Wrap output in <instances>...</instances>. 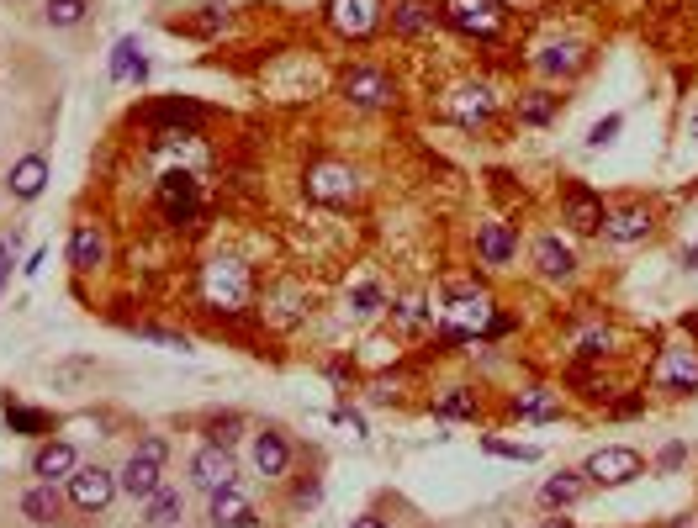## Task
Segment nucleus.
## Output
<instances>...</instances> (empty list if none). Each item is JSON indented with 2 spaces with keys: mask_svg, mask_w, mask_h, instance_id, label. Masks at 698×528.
<instances>
[{
  "mask_svg": "<svg viewBox=\"0 0 698 528\" xmlns=\"http://www.w3.org/2000/svg\"><path fill=\"white\" fill-rule=\"evenodd\" d=\"M43 185H48V159H43V154H27L22 164L11 169L6 191H11L16 201H32V196H43Z\"/></svg>",
  "mask_w": 698,
  "mask_h": 528,
  "instance_id": "nucleus-16",
  "label": "nucleus"
},
{
  "mask_svg": "<svg viewBox=\"0 0 698 528\" xmlns=\"http://www.w3.org/2000/svg\"><path fill=\"white\" fill-rule=\"evenodd\" d=\"M75 449L69 444H43L38 455H32V476L38 481H59V476H75Z\"/></svg>",
  "mask_w": 698,
  "mask_h": 528,
  "instance_id": "nucleus-18",
  "label": "nucleus"
},
{
  "mask_svg": "<svg viewBox=\"0 0 698 528\" xmlns=\"http://www.w3.org/2000/svg\"><path fill=\"white\" fill-rule=\"evenodd\" d=\"M476 249H482L487 264H513V254H519V238H513L508 222H482V228H476Z\"/></svg>",
  "mask_w": 698,
  "mask_h": 528,
  "instance_id": "nucleus-15",
  "label": "nucleus"
},
{
  "mask_svg": "<svg viewBox=\"0 0 698 528\" xmlns=\"http://www.w3.org/2000/svg\"><path fill=\"white\" fill-rule=\"evenodd\" d=\"M90 11V0H48V22L53 27H80Z\"/></svg>",
  "mask_w": 698,
  "mask_h": 528,
  "instance_id": "nucleus-27",
  "label": "nucleus"
},
{
  "mask_svg": "<svg viewBox=\"0 0 698 528\" xmlns=\"http://www.w3.org/2000/svg\"><path fill=\"white\" fill-rule=\"evenodd\" d=\"M133 53H138V43H133V37H122V43H117V53H112V80H133Z\"/></svg>",
  "mask_w": 698,
  "mask_h": 528,
  "instance_id": "nucleus-31",
  "label": "nucleus"
},
{
  "mask_svg": "<svg viewBox=\"0 0 698 528\" xmlns=\"http://www.w3.org/2000/svg\"><path fill=\"white\" fill-rule=\"evenodd\" d=\"M540 69L545 74H582L587 69V48L582 43H556L540 53Z\"/></svg>",
  "mask_w": 698,
  "mask_h": 528,
  "instance_id": "nucleus-20",
  "label": "nucleus"
},
{
  "mask_svg": "<svg viewBox=\"0 0 698 528\" xmlns=\"http://www.w3.org/2000/svg\"><path fill=\"white\" fill-rule=\"evenodd\" d=\"M11 428L38 433V428H48V418H43V412H32V407H11Z\"/></svg>",
  "mask_w": 698,
  "mask_h": 528,
  "instance_id": "nucleus-36",
  "label": "nucleus"
},
{
  "mask_svg": "<svg viewBox=\"0 0 698 528\" xmlns=\"http://www.w3.org/2000/svg\"><path fill=\"white\" fill-rule=\"evenodd\" d=\"M22 513L32 518V523H53L59 518V492H53V481H38L32 492L22 497Z\"/></svg>",
  "mask_w": 698,
  "mask_h": 528,
  "instance_id": "nucleus-25",
  "label": "nucleus"
},
{
  "mask_svg": "<svg viewBox=\"0 0 698 528\" xmlns=\"http://www.w3.org/2000/svg\"><path fill=\"white\" fill-rule=\"evenodd\" d=\"M112 497H117V476H112V470L85 465V470H75V476H69V502H75L80 513H106V507H112Z\"/></svg>",
  "mask_w": 698,
  "mask_h": 528,
  "instance_id": "nucleus-2",
  "label": "nucleus"
},
{
  "mask_svg": "<svg viewBox=\"0 0 698 528\" xmlns=\"http://www.w3.org/2000/svg\"><path fill=\"white\" fill-rule=\"evenodd\" d=\"M191 476H196L201 492H228V486H233V455H228V444H207V449H196Z\"/></svg>",
  "mask_w": 698,
  "mask_h": 528,
  "instance_id": "nucleus-8",
  "label": "nucleus"
},
{
  "mask_svg": "<svg viewBox=\"0 0 698 528\" xmlns=\"http://www.w3.org/2000/svg\"><path fill=\"white\" fill-rule=\"evenodd\" d=\"M661 391H698V349H667L656 365Z\"/></svg>",
  "mask_w": 698,
  "mask_h": 528,
  "instance_id": "nucleus-9",
  "label": "nucleus"
},
{
  "mask_svg": "<svg viewBox=\"0 0 698 528\" xmlns=\"http://www.w3.org/2000/svg\"><path fill=\"white\" fill-rule=\"evenodd\" d=\"M624 127V117H603L593 132H587V143H593V148H603V143H614V132Z\"/></svg>",
  "mask_w": 698,
  "mask_h": 528,
  "instance_id": "nucleus-37",
  "label": "nucleus"
},
{
  "mask_svg": "<svg viewBox=\"0 0 698 528\" xmlns=\"http://www.w3.org/2000/svg\"><path fill=\"white\" fill-rule=\"evenodd\" d=\"M487 455H503V460H535L540 449H529V444H503V439H487Z\"/></svg>",
  "mask_w": 698,
  "mask_h": 528,
  "instance_id": "nucleus-34",
  "label": "nucleus"
},
{
  "mask_svg": "<svg viewBox=\"0 0 698 528\" xmlns=\"http://www.w3.org/2000/svg\"><path fill=\"white\" fill-rule=\"evenodd\" d=\"M180 513H186V497H180L175 486H159V492L149 497V523L154 528H170Z\"/></svg>",
  "mask_w": 698,
  "mask_h": 528,
  "instance_id": "nucleus-26",
  "label": "nucleus"
},
{
  "mask_svg": "<svg viewBox=\"0 0 698 528\" xmlns=\"http://www.w3.org/2000/svg\"><path fill=\"white\" fill-rule=\"evenodd\" d=\"M217 22H223V11L207 6V16H201V22H191V32H217Z\"/></svg>",
  "mask_w": 698,
  "mask_h": 528,
  "instance_id": "nucleus-38",
  "label": "nucleus"
},
{
  "mask_svg": "<svg viewBox=\"0 0 698 528\" xmlns=\"http://www.w3.org/2000/svg\"><path fill=\"white\" fill-rule=\"evenodd\" d=\"M418 317H424V301L408 296V301H402V323H418Z\"/></svg>",
  "mask_w": 698,
  "mask_h": 528,
  "instance_id": "nucleus-40",
  "label": "nucleus"
},
{
  "mask_svg": "<svg viewBox=\"0 0 698 528\" xmlns=\"http://www.w3.org/2000/svg\"><path fill=\"white\" fill-rule=\"evenodd\" d=\"M328 22L339 37H371L381 27V0H328Z\"/></svg>",
  "mask_w": 698,
  "mask_h": 528,
  "instance_id": "nucleus-5",
  "label": "nucleus"
},
{
  "mask_svg": "<svg viewBox=\"0 0 698 528\" xmlns=\"http://www.w3.org/2000/svg\"><path fill=\"white\" fill-rule=\"evenodd\" d=\"M11 249H16V243L0 238V286H6V275H11Z\"/></svg>",
  "mask_w": 698,
  "mask_h": 528,
  "instance_id": "nucleus-39",
  "label": "nucleus"
},
{
  "mask_svg": "<svg viewBox=\"0 0 698 528\" xmlns=\"http://www.w3.org/2000/svg\"><path fill=\"white\" fill-rule=\"evenodd\" d=\"M683 264H698V243H693V249H688V254H683Z\"/></svg>",
  "mask_w": 698,
  "mask_h": 528,
  "instance_id": "nucleus-44",
  "label": "nucleus"
},
{
  "mask_svg": "<svg viewBox=\"0 0 698 528\" xmlns=\"http://www.w3.org/2000/svg\"><path fill=\"white\" fill-rule=\"evenodd\" d=\"M540 528H572V518H545Z\"/></svg>",
  "mask_w": 698,
  "mask_h": 528,
  "instance_id": "nucleus-42",
  "label": "nucleus"
},
{
  "mask_svg": "<svg viewBox=\"0 0 698 528\" xmlns=\"http://www.w3.org/2000/svg\"><path fill=\"white\" fill-rule=\"evenodd\" d=\"M609 344H614V333H609V328H593V333H582V354H587V360L609 354Z\"/></svg>",
  "mask_w": 698,
  "mask_h": 528,
  "instance_id": "nucleus-33",
  "label": "nucleus"
},
{
  "mask_svg": "<svg viewBox=\"0 0 698 528\" xmlns=\"http://www.w3.org/2000/svg\"><path fill=\"white\" fill-rule=\"evenodd\" d=\"M339 85H344V96L355 101L360 111H376V106H387V101H392V80H387V69H371V64H355Z\"/></svg>",
  "mask_w": 698,
  "mask_h": 528,
  "instance_id": "nucleus-6",
  "label": "nucleus"
},
{
  "mask_svg": "<svg viewBox=\"0 0 698 528\" xmlns=\"http://www.w3.org/2000/svg\"><path fill=\"white\" fill-rule=\"evenodd\" d=\"M471 412H476V396L461 391V386H455L445 402H439V418H471Z\"/></svg>",
  "mask_w": 698,
  "mask_h": 528,
  "instance_id": "nucleus-30",
  "label": "nucleus"
},
{
  "mask_svg": "<svg viewBox=\"0 0 698 528\" xmlns=\"http://www.w3.org/2000/svg\"><path fill=\"white\" fill-rule=\"evenodd\" d=\"M582 492H587L582 470H561V476H550V481H545V492H540V497H545L550 507H572Z\"/></svg>",
  "mask_w": 698,
  "mask_h": 528,
  "instance_id": "nucleus-23",
  "label": "nucleus"
},
{
  "mask_svg": "<svg viewBox=\"0 0 698 528\" xmlns=\"http://www.w3.org/2000/svg\"><path fill=\"white\" fill-rule=\"evenodd\" d=\"M651 233V206H619V212H603V238L609 243H635V238H646Z\"/></svg>",
  "mask_w": 698,
  "mask_h": 528,
  "instance_id": "nucleus-10",
  "label": "nucleus"
},
{
  "mask_svg": "<svg viewBox=\"0 0 698 528\" xmlns=\"http://www.w3.org/2000/svg\"><path fill=\"white\" fill-rule=\"evenodd\" d=\"M164 460H170V444L159 439V433H149V439H143L138 449H133V460L122 465V476H117V486L127 497H138V502H149L154 492H159V476H164Z\"/></svg>",
  "mask_w": 698,
  "mask_h": 528,
  "instance_id": "nucleus-1",
  "label": "nucleus"
},
{
  "mask_svg": "<svg viewBox=\"0 0 698 528\" xmlns=\"http://www.w3.org/2000/svg\"><path fill=\"white\" fill-rule=\"evenodd\" d=\"M101 259H106L101 228H96V222H80V228L69 233V264H75V270H96Z\"/></svg>",
  "mask_w": 698,
  "mask_h": 528,
  "instance_id": "nucleus-17",
  "label": "nucleus"
},
{
  "mask_svg": "<svg viewBox=\"0 0 698 528\" xmlns=\"http://www.w3.org/2000/svg\"><path fill=\"white\" fill-rule=\"evenodd\" d=\"M159 212L175 222V228H186V222H196V212H201V191H196V180L191 175H164L159 180Z\"/></svg>",
  "mask_w": 698,
  "mask_h": 528,
  "instance_id": "nucleus-4",
  "label": "nucleus"
},
{
  "mask_svg": "<svg viewBox=\"0 0 698 528\" xmlns=\"http://www.w3.org/2000/svg\"><path fill=\"white\" fill-rule=\"evenodd\" d=\"M286 460H291V449H286L281 433H260V439H254V465H260V476H281Z\"/></svg>",
  "mask_w": 698,
  "mask_h": 528,
  "instance_id": "nucleus-21",
  "label": "nucleus"
},
{
  "mask_svg": "<svg viewBox=\"0 0 698 528\" xmlns=\"http://www.w3.org/2000/svg\"><path fill=\"white\" fill-rule=\"evenodd\" d=\"M349 307H355L360 317H371V312H381V291H376V286H355V296H349Z\"/></svg>",
  "mask_w": 698,
  "mask_h": 528,
  "instance_id": "nucleus-32",
  "label": "nucleus"
},
{
  "mask_svg": "<svg viewBox=\"0 0 698 528\" xmlns=\"http://www.w3.org/2000/svg\"><path fill=\"white\" fill-rule=\"evenodd\" d=\"M519 117L524 122H550V117H556V96H545V90H535V96H529V101H519Z\"/></svg>",
  "mask_w": 698,
  "mask_h": 528,
  "instance_id": "nucleus-29",
  "label": "nucleus"
},
{
  "mask_svg": "<svg viewBox=\"0 0 698 528\" xmlns=\"http://www.w3.org/2000/svg\"><path fill=\"white\" fill-rule=\"evenodd\" d=\"M450 22L461 27V32H476V37H498V16H471L466 6H455Z\"/></svg>",
  "mask_w": 698,
  "mask_h": 528,
  "instance_id": "nucleus-28",
  "label": "nucleus"
},
{
  "mask_svg": "<svg viewBox=\"0 0 698 528\" xmlns=\"http://www.w3.org/2000/svg\"><path fill=\"white\" fill-rule=\"evenodd\" d=\"M556 407H561V391H550V386H529L519 402H513L519 418H556Z\"/></svg>",
  "mask_w": 698,
  "mask_h": 528,
  "instance_id": "nucleus-24",
  "label": "nucleus"
},
{
  "mask_svg": "<svg viewBox=\"0 0 698 528\" xmlns=\"http://www.w3.org/2000/svg\"><path fill=\"white\" fill-rule=\"evenodd\" d=\"M566 228L572 233H603V201L587 185H566Z\"/></svg>",
  "mask_w": 698,
  "mask_h": 528,
  "instance_id": "nucleus-11",
  "label": "nucleus"
},
{
  "mask_svg": "<svg viewBox=\"0 0 698 528\" xmlns=\"http://www.w3.org/2000/svg\"><path fill=\"white\" fill-rule=\"evenodd\" d=\"M535 270H540L545 280H566V275L577 270V254L566 249L556 233H545V238H535Z\"/></svg>",
  "mask_w": 698,
  "mask_h": 528,
  "instance_id": "nucleus-13",
  "label": "nucleus"
},
{
  "mask_svg": "<svg viewBox=\"0 0 698 528\" xmlns=\"http://www.w3.org/2000/svg\"><path fill=\"white\" fill-rule=\"evenodd\" d=\"M349 528H387V523H381L376 513H360V518H355V523H349Z\"/></svg>",
  "mask_w": 698,
  "mask_h": 528,
  "instance_id": "nucleus-41",
  "label": "nucleus"
},
{
  "mask_svg": "<svg viewBox=\"0 0 698 528\" xmlns=\"http://www.w3.org/2000/svg\"><path fill=\"white\" fill-rule=\"evenodd\" d=\"M688 132H693V138H698V106H693V117H688Z\"/></svg>",
  "mask_w": 698,
  "mask_h": 528,
  "instance_id": "nucleus-43",
  "label": "nucleus"
},
{
  "mask_svg": "<svg viewBox=\"0 0 698 528\" xmlns=\"http://www.w3.org/2000/svg\"><path fill=\"white\" fill-rule=\"evenodd\" d=\"M392 27L402 37H418L424 27H434V11L424 6V0H397V6H392Z\"/></svg>",
  "mask_w": 698,
  "mask_h": 528,
  "instance_id": "nucleus-22",
  "label": "nucleus"
},
{
  "mask_svg": "<svg viewBox=\"0 0 698 528\" xmlns=\"http://www.w3.org/2000/svg\"><path fill=\"white\" fill-rule=\"evenodd\" d=\"M254 523V502L228 486V492H212V528H249Z\"/></svg>",
  "mask_w": 698,
  "mask_h": 528,
  "instance_id": "nucleus-14",
  "label": "nucleus"
},
{
  "mask_svg": "<svg viewBox=\"0 0 698 528\" xmlns=\"http://www.w3.org/2000/svg\"><path fill=\"white\" fill-rule=\"evenodd\" d=\"M640 470H646V465H640L635 449L609 444V449H598V455L582 465V476H587V481H598V486H624V481H635Z\"/></svg>",
  "mask_w": 698,
  "mask_h": 528,
  "instance_id": "nucleus-3",
  "label": "nucleus"
},
{
  "mask_svg": "<svg viewBox=\"0 0 698 528\" xmlns=\"http://www.w3.org/2000/svg\"><path fill=\"white\" fill-rule=\"evenodd\" d=\"M244 291H249V270L238 259H217V264H207V301L212 307H238L244 301Z\"/></svg>",
  "mask_w": 698,
  "mask_h": 528,
  "instance_id": "nucleus-7",
  "label": "nucleus"
},
{
  "mask_svg": "<svg viewBox=\"0 0 698 528\" xmlns=\"http://www.w3.org/2000/svg\"><path fill=\"white\" fill-rule=\"evenodd\" d=\"M207 439H212V444H233V439H238V418H233V412H228V418H212V423H207Z\"/></svg>",
  "mask_w": 698,
  "mask_h": 528,
  "instance_id": "nucleus-35",
  "label": "nucleus"
},
{
  "mask_svg": "<svg viewBox=\"0 0 698 528\" xmlns=\"http://www.w3.org/2000/svg\"><path fill=\"white\" fill-rule=\"evenodd\" d=\"M149 122L154 127H201L207 111L191 106V101H159V106H149Z\"/></svg>",
  "mask_w": 698,
  "mask_h": 528,
  "instance_id": "nucleus-19",
  "label": "nucleus"
},
{
  "mask_svg": "<svg viewBox=\"0 0 698 528\" xmlns=\"http://www.w3.org/2000/svg\"><path fill=\"white\" fill-rule=\"evenodd\" d=\"M307 191L318 196V201H349L355 196V169H344V164H318L307 175Z\"/></svg>",
  "mask_w": 698,
  "mask_h": 528,
  "instance_id": "nucleus-12",
  "label": "nucleus"
}]
</instances>
